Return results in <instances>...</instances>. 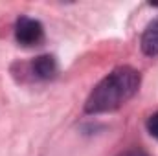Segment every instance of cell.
I'll list each match as a JSON object with an SVG mask.
<instances>
[{"label":"cell","instance_id":"3957f363","mask_svg":"<svg viewBox=\"0 0 158 156\" xmlns=\"http://www.w3.org/2000/svg\"><path fill=\"white\" fill-rule=\"evenodd\" d=\"M142 50L145 55H158V18H155L142 35Z\"/></svg>","mask_w":158,"mask_h":156},{"label":"cell","instance_id":"277c9868","mask_svg":"<svg viewBox=\"0 0 158 156\" xmlns=\"http://www.w3.org/2000/svg\"><path fill=\"white\" fill-rule=\"evenodd\" d=\"M33 68V74L40 79H52L57 74V63L52 55H40L33 61L31 64Z\"/></svg>","mask_w":158,"mask_h":156},{"label":"cell","instance_id":"7a4b0ae2","mask_svg":"<svg viewBox=\"0 0 158 156\" xmlns=\"http://www.w3.org/2000/svg\"><path fill=\"white\" fill-rule=\"evenodd\" d=\"M15 39L22 46H37L44 39L42 24L30 17H19L15 24Z\"/></svg>","mask_w":158,"mask_h":156},{"label":"cell","instance_id":"6da1fadb","mask_svg":"<svg viewBox=\"0 0 158 156\" xmlns=\"http://www.w3.org/2000/svg\"><path fill=\"white\" fill-rule=\"evenodd\" d=\"M140 72L131 66H119L112 70L105 79H101L96 88L90 92L85 110L88 114H99V112H112L125 105L140 88Z\"/></svg>","mask_w":158,"mask_h":156},{"label":"cell","instance_id":"5b68a950","mask_svg":"<svg viewBox=\"0 0 158 156\" xmlns=\"http://www.w3.org/2000/svg\"><path fill=\"white\" fill-rule=\"evenodd\" d=\"M147 130L151 132V136H155L158 140V112L147 119Z\"/></svg>","mask_w":158,"mask_h":156}]
</instances>
